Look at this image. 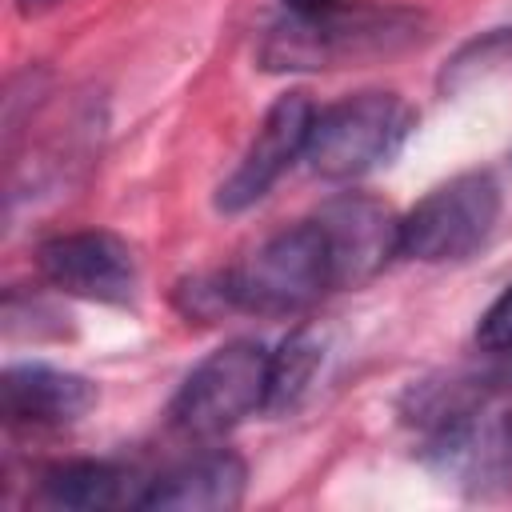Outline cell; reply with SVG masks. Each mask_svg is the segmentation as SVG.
<instances>
[{
	"label": "cell",
	"instance_id": "30bf717a",
	"mask_svg": "<svg viewBox=\"0 0 512 512\" xmlns=\"http://www.w3.org/2000/svg\"><path fill=\"white\" fill-rule=\"evenodd\" d=\"M248 488V468L236 452H204L192 456L164 476L152 480L144 508L160 512H232L240 508Z\"/></svg>",
	"mask_w": 512,
	"mask_h": 512
},
{
	"label": "cell",
	"instance_id": "7c38bea8",
	"mask_svg": "<svg viewBox=\"0 0 512 512\" xmlns=\"http://www.w3.org/2000/svg\"><path fill=\"white\" fill-rule=\"evenodd\" d=\"M320 368V340L312 332H292L280 340L276 352H268V400L264 412H288L308 392L312 376Z\"/></svg>",
	"mask_w": 512,
	"mask_h": 512
},
{
	"label": "cell",
	"instance_id": "6da1fadb",
	"mask_svg": "<svg viewBox=\"0 0 512 512\" xmlns=\"http://www.w3.org/2000/svg\"><path fill=\"white\" fill-rule=\"evenodd\" d=\"M424 40V16L412 8L332 4L316 16H284L260 44L268 72H320L396 56Z\"/></svg>",
	"mask_w": 512,
	"mask_h": 512
},
{
	"label": "cell",
	"instance_id": "8fae6325",
	"mask_svg": "<svg viewBox=\"0 0 512 512\" xmlns=\"http://www.w3.org/2000/svg\"><path fill=\"white\" fill-rule=\"evenodd\" d=\"M152 480L128 464L112 460H64L40 476V496L56 508L104 512V508H144Z\"/></svg>",
	"mask_w": 512,
	"mask_h": 512
},
{
	"label": "cell",
	"instance_id": "9a60e30c",
	"mask_svg": "<svg viewBox=\"0 0 512 512\" xmlns=\"http://www.w3.org/2000/svg\"><path fill=\"white\" fill-rule=\"evenodd\" d=\"M16 4H20V12L32 16V12H48V8H56L60 0H16Z\"/></svg>",
	"mask_w": 512,
	"mask_h": 512
},
{
	"label": "cell",
	"instance_id": "277c9868",
	"mask_svg": "<svg viewBox=\"0 0 512 512\" xmlns=\"http://www.w3.org/2000/svg\"><path fill=\"white\" fill-rule=\"evenodd\" d=\"M268 400V348L256 340H228L208 352L172 396V424L184 436L208 440L252 412H264Z\"/></svg>",
	"mask_w": 512,
	"mask_h": 512
},
{
	"label": "cell",
	"instance_id": "4fadbf2b",
	"mask_svg": "<svg viewBox=\"0 0 512 512\" xmlns=\"http://www.w3.org/2000/svg\"><path fill=\"white\" fill-rule=\"evenodd\" d=\"M508 56H512V28H492V32H484V36L468 40V44L448 60V68H444V76H440V88L456 92V88L472 84L476 76H488L492 68H500Z\"/></svg>",
	"mask_w": 512,
	"mask_h": 512
},
{
	"label": "cell",
	"instance_id": "3957f363",
	"mask_svg": "<svg viewBox=\"0 0 512 512\" xmlns=\"http://www.w3.org/2000/svg\"><path fill=\"white\" fill-rule=\"evenodd\" d=\"M224 284L236 312L292 316L312 308L332 288V272L316 224L304 220L268 236L240 264L224 272Z\"/></svg>",
	"mask_w": 512,
	"mask_h": 512
},
{
	"label": "cell",
	"instance_id": "8992f818",
	"mask_svg": "<svg viewBox=\"0 0 512 512\" xmlns=\"http://www.w3.org/2000/svg\"><path fill=\"white\" fill-rule=\"evenodd\" d=\"M312 224L328 256L332 288H360L400 256V216L368 192H340L324 200Z\"/></svg>",
	"mask_w": 512,
	"mask_h": 512
},
{
	"label": "cell",
	"instance_id": "52a82bcc",
	"mask_svg": "<svg viewBox=\"0 0 512 512\" xmlns=\"http://www.w3.org/2000/svg\"><path fill=\"white\" fill-rule=\"evenodd\" d=\"M36 264L52 288L92 304H128L136 296V256L132 248L100 228L64 232L40 244Z\"/></svg>",
	"mask_w": 512,
	"mask_h": 512
},
{
	"label": "cell",
	"instance_id": "5bb4252c",
	"mask_svg": "<svg viewBox=\"0 0 512 512\" xmlns=\"http://www.w3.org/2000/svg\"><path fill=\"white\" fill-rule=\"evenodd\" d=\"M476 344L488 356H504L512 352V284L484 308L480 324H476Z\"/></svg>",
	"mask_w": 512,
	"mask_h": 512
},
{
	"label": "cell",
	"instance_id": "5b68a950",
	"mask_svg": "<svg viewBox=\"0 0 512 512\" xmlns=\"http://www.w3.org/2000/svg\"><path fill=\"white\" fill-rule=\"evenodd\" d=\"M500 220V184L488 172H464L432 188L400 216V256L444 264L472 256Z\"/></svg>",
	"mask_w": 512,
	"mask_h": 512
},
{
	"label": "cell",
	"instance_id": "ba28073f",
	"mask_svg": "<svg viewBox=\"0 0 512 512\" xmlns=\"http://www.w3.org/2000/svg\"><path fill=\"white\" fill-rule=\"evenodd\" d=\"M312 116H316V104H312L304 92L280 96V100L264 112V120H260V128H256V136H252V144H248V152H244L240 164L232 168V176L216 188V208H220V212H244V208H252L256 200H264V196L272 192V184L288 172V164L304 160V144H308V132H312Z\"/></svg>",
	"mask_w": 512,
	"mask_h": 512
},
{
	"label": "cell",
	"instance_id": "9c48e42d",
	"mask_svg": "<svg viewBox=\"0 0 512 512\" xmlns=\"http://www.w3.org/2000/svg\"><path fill=\"white\" fill-rule=\"evenodd\" d=\"M92 404L96 384L52 364H12L0 376V412L8 424L60 428L80 420Z\"/></svg>",
	"mask_w": 512,
	"mask_h": 512
},
{
	"label": "cell",
	"instance_id": "7a4b0ae2",
	"mask_svg": "<svg viewBox=\"0 0 512 512\" xmlns=\"http://www.w3.org/2000/svg\"><path fill=\"white\" fill-rule=\"evenodd\" d=\"M416 112L396 92H356L328 108H316L304 160L324 180H356L388 164L408 132Z\"/></svg>",
	"mask_w": 512,
	"mask_h": 512
}]
</instances>
